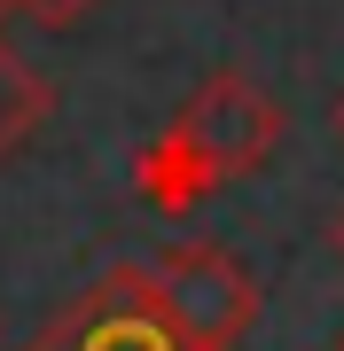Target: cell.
I'll return each instance as SVG.
<instances>
[{
  "instance_id": "cell-1",
  "label": "cell",
  "mask_w": 344,
  "mask_h": 351,
  "mask_svg": "<svg viewBox=\"0 0 344 351\" xmlns=\"http://www.w3.org/2000/svg\"><path fill=\"white\" fill-rule=\"evenodd\" d=\"M274 141H282V101L258 86V78L219 71V78H204V86L180 101V117L133 156V188H141L149 211L180 219V211H196V203H211L227 180L258 172V164L274 156Z\"/></svg>"
},
{
  "instance_id": "cell-2",
  "label": "cell",
  "mask_w": 344,
  "mask_h": 351,
  "mask_svg": "<svg viewBox=\"0 0 344 351\" xmlns=\"http://www.w3.org/2000/svg\"><path fill=\"white\" fill-rule=\"evenodd\" d=\"M149 274V297L165 328L188 351H235L251 336L258 320V281L242 274L227 250H211V242H188V250H165L157 265H141Z\"/></svg>"
},
{
  "instance_id": "cell-3",
  "label": "cell",
  "mask_w": 344,
  "mask_h": 351,
  "mask_svg": "<svg viewBox=\"0 0 344 351\" xmlns=\"http://www.w3.org/2000/svg\"><path fill=\"white\" fill-rule=\"evenodd\" d=\"M24 351H188L165 328V313H157L149 297V274L141 265H117L110 281H94L78 304H63Z\"/></svg>"
},
{
  "instance_id": "cell-4",
  "label": "cell",
  "mask_w": 344,
  "mask_h": 351,
  "mask_svg": "<svg viewBox=\"0 0 344 351\" xmlns=\"http://www.w3.org/2000/svg\"><path fill=\"white\" fill-rule=\"evenodd\" d=\"M47 117H55V86L8 47V39H0V156H16Z\"/></svg>"
},
{
  "instance_id": "cell-5",
  "label": "cell",
  "mask_w": 344,
  "mask_h": 351,
  "mask_svg": "<svg viewBox=\"0 0 344 351\" xmlns=\"http://www.w3.org/2000/svg\"><path fill=\"white\" fill-rule=\"evenodd\" d=\"M87 8H94V0H16V16H32L39 32H71Z\"/></svg>"
},
{
  "instance_id": "cell-6",
  "label": "cell",
  "mask_w": 344,
  "mask_h": 351,
  "mask_svg": "<svg viewBox=\"0 0 344 351\" xmlns=\"http://www.w3.org/2000/svg\"><path fill=\"white\" fill-rule=\"evenodd\" d=\"M336 258H344V211H336Z\"/></svg>"
},
{
  "instance_id": "cell-7",
  "label": "cell",
  "mask_w": 344,
  "mask_h": 351,
  "mask_svg": "<svg viewBox=\"0 0 344 351\" xmlns=\"http://www.w3.org/2000/svg\"><path fill=\"white\" fill-rule=\"evenodd\" d=\"M336 133H344V94H336Z\"/></svg>"
},
{
  "instance_id": "cell-8",
  "label": "cell",
  "mask_w": 344,
  "mask_h": 351,
  "mask_svg": "<svg viewBox=\"0 0 344 351\" xmlns=\"http://www.w3.org/2000/svg\"><path fill=\"white\" fill-rule=\"evenodd\" d=\"M0 16H16V0H0Z\"/></svg>"
},
{
  "instance_id": "cell-9",
  "label": "cell",
  "mask_w": 344,
  "mask_h": 351,
  "mask_svg": "<svg viewBox=\"0 0 344 351\" xmlns=\"http://www.w3.org/2000/svg\"><path fill=\"white\" fill-rule=\"evenodd\" d=\"M336 351H344V343H336Z\"/></svg>"
}]
</instances>
